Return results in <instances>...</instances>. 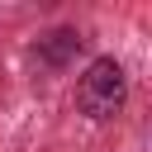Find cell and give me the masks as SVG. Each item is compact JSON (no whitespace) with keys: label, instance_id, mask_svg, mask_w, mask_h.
Returning a JSON list of instances; mask_svg holds the SVG:
<instances>
[{"label":"cell","instance_id":"obj_1","mask_svg":"<svg viewBox=\"0 0 152 152\" xmlns=\"http://www.w3.org/2000/svg\"><path fill=\"white\" fill-rule=\"evenodd\" d=\"M124 95H128V81H124V66H119L114 57L90 62V71H86L81 86H76V104H81V114H90V119L119 114Z\"/></svg>","mask_w":152,"mask_h":152},{"label":"cell","instance_id":"obj_2","mask_svg":"<svg viewBox=\"0 0 152 152\" xmlns=\"http://www.w3.org/2000/svg\"><path fill=\"white\" fill-rule=\"evenodd\" d=\"M48 38H52V43H43V57H48V62H66V57L81 48V38H76L71 28H57V33H48Z\"/></svg>","mask_w":152,"mask_h":152}]
</instances>
